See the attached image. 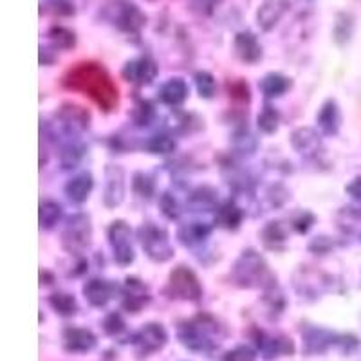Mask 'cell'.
Here are the masks:
<instances>
[{
    "mask_svg": "<svg viewBox=\"0 0 361 361\" xmlns=\"http://www.w3.org/2000/svg\"><path fill=\"white\" fill-rule=\"evenodd\" d=\"M259 349L262 357L273 360L279 356H291L295 353V345L288 338H264L259 340Z\"/></svg>",
    "mask_w": 361,
    "mask_h": 361,
    "instance_id": "15",
    "label": "cell"
},
{
    "mask_svg": "<svg viewBox=\"0 0 361 361\" xmlns=\"http://www.w3.org/2000/svg\"><path fill=\"white\" fill-rule=\"evenodd\" d=\"M51 307L56 312H60L62 316H73L78 311V305H76V300L71 295H66V293H56L49 298Z\"/></svg>",
    "mask_w": 361,
    "mask_h": 361,
    "instance_id": "23",
    "label": "cell"
},
{
    "mask_svg": "<svg viewBox=\"0 0 361 361\" xmlns=\"http://www.w3.org/2000/svg\"><path fill=\"white\" fill-rule=\"evenodd\" d=\"M180 231H186V235L179 233L180 238H183V243H193V240H202L209 233V228H206L202 224H190L186 228H183Z\"/></svg>",
    "mask_w": 361,
    "mask_h": 361,
    "instance_id": "30",
    "label": "cell"
},
{
    "mask_svg": "<svg viewBox=\"0 0 361 361\" xmlns=\"http://www.w3.org/2000/svg\"><path fill=\"white\" fill-rule=\"evenodd\" d=\"M169 341V334L159 324H147L134 336V345L140 354H152L161 350Z\"/></svg>",
    "mask_w": 361,
    "mask_h": 361,
    "instance_id": "8",
    "label": "cell"
},
{
    "mask_svg": "<svg viewBox=\"0 0 361 361\" xmlns=\"http://www.w3.org/2000/svg\"><path fill=\"white\" fill-rule=\"evenodd\" d=\"M159 94L166 105H180L188 96V85H186L185 80L172 78L161 87Z\"/></svg>",
    "mask_w": 361,
    "mask_h": 361,
    "instance_id": "18",
    "label": "cell"
},
{
    "mask_svg": "<svg viewBox=\"0 0 361 361\" xmlns=\"http://www.w3.org/2000/svg\"><path fill=\"white\" fill-rule=\"evenodd\" d=\"M83 295H85V298L89 300L90 305H94V307H103V305L107 304L109 300L112 298V286L109 282H105V280L94 279L85 283Z\"/></svg>",
    "mask_w": 361,
    "mask_h": 361,
    "instance_id": "16",
    "label": "cell"
},
{
    "mask_svg": "<svg viewBox=\"0 0 361 361\" xmlns=\"http://www.w3.org/2000/svg\"><path fill=\"white\" fill-rule=\"evenodd\" d=\"M62 215V208L53 201H45L40 204V226L42 228H53Z\"/></svg>",
    "mask_w": 361,
    "mask_h": 361,
    "instance_id": "24",
    "label": "cell"
},
{
    "mask_svg": "<svg viewBox=\"0 0 361 361\" xmlns=\"http://www.w3.org/2000/svg\"><path fill=\"white\" fill-rule=\"evenodd\" d=\"M147 147L152 154H169L176 148V141H173L170 135L161 134V135H154L152 140L148 141Z\"/></svg>",
    "mask_w": 361,
    "mask_h": 361,
    "instance_id": "28",
    "label": "cell"
},
{
    "mask_svg": "<svg viewBox=\"0 0 361 361\" xmlns=\"http://www.w3.org/2000/svg\"><path fill=\"white\" fill-rule=\"evenodd\" d=\"M161 208H163V214L169 219H176L179 215V208H177L176 199L170 197V193H164L163 199H161Z\"/></svg>",
    "mask_w": 361,
    "mask_h": 361,
    "instance_id": "33",
    "label": "cell"
},
{
    "mask_svg": "<svg viewBox=\"0 0 361 361\" xmlns=\"http://www.w3.org/2000/svg\"><path fill=\"white\" fill-rule=\"evenodd\" d=\"M63 347L69 353H89L96 347V336L87 329L67 327L63 331Z\"/></svg>",
    "mask_w": 361,
    "mask_h": 361,
    "instance_id": "10",
    "label": "cell"
},
{
    "mask_svg": "<svg viewBox=\"0 0 361 361\" xmlns=\"http://www.w3.org/2000/svg\"><path fill=\"white\" fill-rule=\"evenodd\" d=\"M222 361H257V354L246 345H240V347H235L233 350L226 354Z\"/></svg>",
    "mask_w": 361,
    "mask_h": 361,
    "instance_id": "31",
    "label": "cell"
},
{
    "mask_svg": "<svg viewBox=\"0 0 361 361\" xmlns=\"http://www.w3.org/2000/svg\"><path fill=\"white\" fill-rule=\"evenodd\" d=\"M240 219H243L240 209H238L235 204H231V202H228V204L222 206L217 214V221L221 222V226H224V228H230V230L231 228H237V226L240 224Z\"/></svg>",
    "mask_w": 361,
    "mask_h": 361,
    "instance_id": "25",
    "label": "cell"
},
{
    "mask_svg": "<svg viewBox=\"0 0 361 361\" xmlns=\"http://www.w3.org/2000/svg\"><path fill=\"white\" fill-rule=\"evenodd\" d=\"M147 18L143 13L137 9V6L128 2V0H118L116 4V15H114V24L118 25L121 31L127 33H137L145 25Z\"/></svg>",
    "mask_w": 361,
    "mask_h": 361,
    "instance_id": "9",
    "label": "cell"
},
{
    "mask_svg": "<svg viewBox=\"0 0 361 361\" xmlns=\"http://www.w3.org/2000/svg\"><path fill=\"white\" fill-rule=\"evenodd\" d=\"M293 145H295L298 152L309 154L318 148L320 141H318V137H316V134L311 128H300V130L293 134Z\"/></svg>",
    "mask_w": 361,
    "mask_h": 361,
    "instance_id": "22",
    "label": "cell"
},
{
    "mask_svg": "<svg viewBox=\"0 0 361 361\" xmlns=\"http://www.w3.org/2000/svg\"><path fill=\"white\" fill-rule=\"evenodd\" d=\"M60 118H62L63 123L73 127L74 130H83V128L89 127L90 116L89 112L83 111L78 105H71V103H67V105L62 107V111H60Z\"/></svg>",
    "mask_w": 361,
    "mask_h": 361,
    "instance_id": "19",
    "label": "cell"
},
{
    "mask_svg": "<svg viewBox=\"0 0 361 361\" xmlns=\"http://www.w3.org/2000/svg\"><path fill=\"white\" fill-rule=\"evenodd\" d=\"M318 125L325 134H336L338 125H340V112H338V105L334 102H327L322 107L320 114H318Z\"/></svg>",
    "mask_w": 361,
    "mask_h": 361,
    "instance_id": "20",
    "label": "cell"
},
{
    "mask_svg": "<svg viewBox=\"0 0 361 361\" xmlns=\"http://www.w3.org/2000/svg\"><path fill=\"white\" fill-rule=\"evenodd\" d=\"M169 291L172 293L176 298L199 300L202 289L197 276L193 275V271H190L188 267L185 266H179L177 269H173L172 275H170Z\"/></svg>",
    "mask_w": 361,
    "mask_h": 361,
    "instance_id": "5",
    "label": "cell"
},
{
    "mask_svg": "<svg viewBox=\"0 0 361 361\" xmlns=\"http://www.w3.org/2000/svg\"><path fill=\"white\" fill-rule=\"evenodd\" d=\"M349 193L350 195H354V197H357V199H361V177L360 179H356L353 183V185H349Z\"/></svg>",
    "mask_w": 361,
    "mask_h": 361,
    "instance_id": "34",
    "label": "cell"
},
{
    "mask_svg": "<svg viewBox=\"0 0 361 361\" xmlns=\"http://www.w3.org/2000/svg\"><path fill=\"white\" fill-rule=\"evenodd\" d=\"M92 177L89 173H80V176L73 177V179L67 183L66 186V193L67 197L74 202H83L87 201L89 197V193L92 192Z\"/></svg>",
    "mask_w": 361,
    "mask_h": 361,
    "instance_id": "17",
    "label": "cell"
},
{
    "mask_svg": "<svg viewBox=\"0 0 361 361\" xmlns=\"http://www.w3.org/2000/svg\"><path fill=\"white\" fill-rule=\"evenodd\" d=\"M289 2L288 0H266L259 9V24L264 31H269L271 27H275L276 22L283 17V13L288 11Z\"/></svg>",
    "mask_w": 361,
    "mask_h": 361,
    "instance_id": "12",
    "label": "cell"
},
{
    "mask_svg": "<svg viewBox=\"0 0 361 361\" xmlns=\"http://www.w3.org/2000/svg\"><path fill=\"white\" fill-rule=\"evenodd\" d=\"M125 183L123 170L119 166H109L107 169V186H105V204L116 206L123 201Z\"/></svg>",
    "mask_w": 361,
    "mask_h": 361,
    "instance_id": "14",
    "label": "cell"
},
{
    "mask_svg": "<svg viewBox=\"0 0 361 361\" xmlns=\"http://www.w3.org/2000/svg\"><path fill=\"white\" fill-rule=\"evenodd\" d=\"M49 38L54 44V47H58V49H71L74 45V42H76L73 31H69V29L66 27H53L51 29Z\"/></svg>",
    "mask_w": 361,
    "mask_h": 361,
    "instance_id": "26",
    "label": "cell"
},
{
    "mask_svg": "<svg viewBox=\"0 0 361 361\" xmlns=\"http://www.w3.org/2000/svg\"><path fill=\"white\" fill-rule=\"evenodd\" d=\"M157 74V67L152 60L148 58H135L132 62H128L123 67V76L132 83H137V85H145V83H150Z\"/></svg>",
    "mask_w": 361,
    "mask_h": 361,
    "instance_id": "11",
    "label": "cell"
},
{
    "mask_svg": "<svg viewBox=\"0 0 361 361\" xmlns=\"http://www.w3.org/2000/svg\"><path fill=\"white\" fill-rule=\"evenodd\" d=\"M215 333H217V324L209 320L208 316H199L195 320L186 322L179 329L180 343L197 353H209L215 349Z\"/></svg>",
    "mask_w": 361,
    "mask_h": 361,
    "instance_id": "2",
    "label": "cell"
},
{
    "mask_svg": "<svg viewBox=\"0 0 361 361\" xmlns=\"http://www.w3.org/2000/svg\"><path fill=\"white\" fill-rule=\"evenodd\" d=\"M288 89H289V80L279 73L267 74V76H264L262 82H260V90H262L267 98L282 96Z\"/></svg>",
    "mask_w": 361,
    "mask_h": 361,
    "instance_id": "21",
    "label": "cell"
},
{
    "mask_svg": "<svg viewBox=\"0 0 361 361\" xmlns=\"http://www.w3.org/2000/svg\"><path fill=\"white\" fill-rule=\"evenodd\" d=\"M103 329H105V333L107 334L116 336V334H119L125 329V322L121 320V316L119 314H111L105 318V322H103Z\"/></svg>",
    "mask_w": 361,
    "mask_h": 361,
    "instance_id": "32",
    "label": "cell"
},
{
    "mask_svg": "<svg viewBox=\"0 0 361 361\" xmlns=\"http://www.w3.org/2000/svg\"><path fill=\"white\" fill-rule=\"evenodd\" d=\"M63 87L82 92L102 111L112 112L118 107L119 92L107 69L96 62H82L63 76Z\"/></svg>",
    "mask_w": 361,
    "mask_h": 361,
    "instance_id": "1",
    "label": "cell"
},
{
    "mask_svg": "<svg viewBox=\"0 0 361 361\" xmlns=\"http://www.w3.org/2000/svg\"><path fill=\"white\" fill-rule=\"evenodd\" d=\"M233 276L238 283L247 286V288H253V286L262 283L266 280V276H269V271H267V266L262 260V257H259L253 250H250L244 251L243 257L237 260Z\"/></svg>",
    "mask_w": 361,
    "mask_h": 361,
    "instance_id": "3",
    "label": "cell"
},
{
    "mask_svg": "<svg viewBox=\"0 0 361 361\" xmlns=\"http://www.w3.org/2000/svg\"><path fill=\"white\" fill-rule=\"evenodd\" d=\"M276 127H279V112L267 105L259 114V128L266 134H271V132L276 130Z\"/></svg>",
    "mask_w": 361,
    "mask_h": 361,
    "instance_id": "27",
    "label": "cell"
},
{
    "mask_svg": "<svg viewBox=\"0 0 361 361\" xmlns=\"http://www.w3.org/2000/svg\"><path fill=\"white\" fill-rule=\"evenodd\" d=\"M140 235L145 251L156 262H164L173 255L172 246L169 243V235L164 233L163 230H157L156 226H143L140 230Z\"/></svg>",
    "mask_w": 361,
    "mask_h": 361,
    "instance_id": "4",
    "label": "cell"
},
{
    "mask_svg": "<svg viewBox=\"0 0 361 361\" xmlns=\"http://www.w3.org/2000/svg\"><path fill=\"white\" fill-rule=\"evenodd\" d=\"M90 243V222L85 215H74L69 219L63 233V244L71 251H82Z\"/></svg>",
    "mask_w": 361,
    "mask_h": 361,
    "instance_id": "7",
    "label": "cell"
},
{
    "mask_svg": "<svg viewBox=\"0 0 361 361\" xmlns=\"http://www.w3.org/2000/svg\"><path fill=\"white\" fill-rule=\"evenodd\" d=\"M109 238L114 250L116 262L121 266H128L134 260V250L130 244V228L123 221H118L109 228Z\"/></svg>",
    "mask_w": 361,
    "mask_h": 361,
    "instance_id": "6",
    "label": "cell"
},
{
    "mask_svg": "<svg viewBox=\"0 0 361 361\" xmlns=\"http://www.w3.org/2000/svg\"><path fill=\"white\" fill-rule=\"evenodd\" d=\"M195 83H197L199 94L204 96V98H212L215 94V90H217V83H215L214 76L209 73H197L195 74Z\"/></svg>",
    "mask_w": 361,
    "mask_h": 361,
    "instance_id": "29",
    "label": "cell"
},
{
    "mask_svg": "<svg viewBox=\"0 0 361 361\" xmlns=\"http://www.w3.org/2000/svg\"><path fill=\"white\" fill-rule=\"evenodd\" d=\"M235 49L237 54L240 56V60L247 63L259 62L260 56H262V47H260L259 40L250 31H244V33H238L235 38Z\"/></svg>",
    "mask_w": 361,
    "mask_h": 361,
    "instance_id": "13",
    "label": "cell"
}]
</instances>
